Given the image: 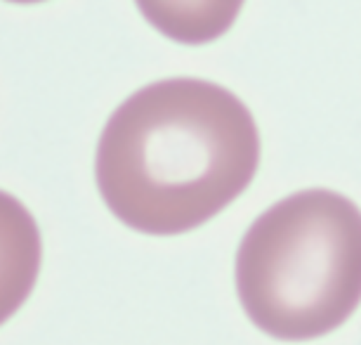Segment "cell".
Segmentation results:
<instances>
[{
    "instance_id": "cell-3",
    "label": "cell",
    "mask_w": 361,
    "mask_h": 345,
    "mask_svg": "<svg viewBox=\"0 0 361 345\" xmlns=\"http://www.w3.org/2000/svg\"><path fill=\"white\" fill-rule=\"evenodd\" d=\"M43 241L22 201L0 189V324L24 305L36 286Z\"/></svg>"
},
{
    "instance_id": "cell-1",
    "label": "cell",
    "mask_w": 361,
    "mask_h": 345,
    "mask_svg": "<svg viewBox=\"0 0 361 345\" xmlns=\"http://www.w3.org/2000/svg\"><path fill=\"white\" fill-rule=\"evenodd\" d=\"M260 133L227 87L168 78L140 87L109 116L97 145V187L135 232L201 227L253 182Z\"/></svg>"
},
{
    "instance_id": "cell-4",
    "label": "cell",
    "mask_w": 361,
    "mask_h": 345,
    "mask_svg": "<svg viewBox=\"0 0 361 345\" xmlns=\"http://www.w3.org/2000/svg\"><path fill=\"white\" fill-rule=\"evenodd\" d=\"M145 19L163 36L185 45L213 43L229 31L243 0H135Z\"/></svg>"
},
{
    "instance_id": "cell-2",
    "label": "cell",
    "mask_w": 361,
    "mask_h": 345,
    "mask_svg": "<svg viewBox=\"0 0 361 345\" xmlns=\"http://www.w3.org/2000/svg\"><path fill=\"white\" fill-rule=\"evenodd\" d=\"M236 293L279 341L322 338L361 303V211L331 189H305L260 213L236 251Z\"/></svg>"
},
{
    "instance_id": "cell-5",
    "label": "cell",
    "mask_w": 361,
    "mask_h": 345,
    "mask_svg": "<svg viewBox=\"0 0 361 345\" xmlns=\"http://www.w3.org/2000/svg\"><path fill=\"white\" fill-rule=\"evenodd\" d=\"M8 3H17V5H33V3H43V0H8Z\"/></svg>"
}]
</instances>
